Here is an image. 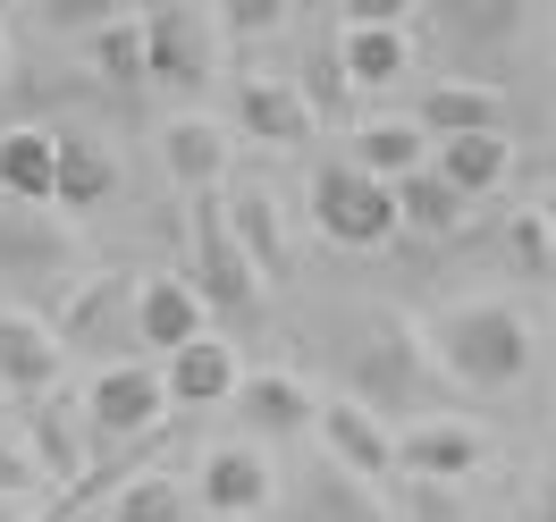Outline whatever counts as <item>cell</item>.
<instances>
[{
    "label": "cell",
    "mask_w": 556,
    "mask_h": 522,
    "mask_svg": "<svg viewBox=\"0 0 556 522\" xmlns=\"http://www.w3.org/2000/svg\"><path fill=\"white\" fill-rule=\"evenodd\" d=\"M421 354L439 362V380L464 387V396H515L531 380V320L506 304V295H472V304H439L421 320Z\"/></svg>",
    "instance_id": "1"
},
{
    "label": "cell",
    "mask_w": 556,
    "mask_h": 522,
    "mask_svg": "<svg viewBox=\"0 0 556 522\" xmlns=\"http://www.w3.org/2000/svg\"><path fill=\"white\" fill-rule=\"evenodd\" d=\"M313 228L320 244H338V253H380V244L405 237V219H396V186L371 169H354V161H329L313 169Z\"/></svg>",
    "instance_id": "2"
},
{
    "label": "cell",
    "mask_w": 556,
    "mask_h": 522,
    "mask_svg": "<svg viewBox=\"0 0 556 522\" xmlns=\"http://www.w3.org/2000/svg\"><path fill=\"white\" fill-rule=\"evenodd\" d=\"M186 253H194V287H203L211 313H253L262 270H253V253H244L237 228H228V194H219V186L186 194Z\"/></svg>",
    "instance_id": "3"
},
{
    "label": "cell",
    "mask_w": 556,
    "mask_h": 522,
    "mask_svg": "<svg viewBox=\"0 0 556 522\" xmlns=\"http://www.w3.org/2000/svg\"><path fill=\"white\" fill-rule=\"evenodd\" d=\"M85 413H93V438L110 447H136V438H161L169 430V387H161V362L143 354H118L85 380Z\"/></svg>",
    "instance_id": "4"
},
{
    "label": "cell",
    "mask_w": 556,
    "mask_h": 522,
    "mask_svg": "<svg viewBox=\"0 0 556 522\" xmlns=\"http://www.w3.org/2000/svg\"><path fill=\"white\" fill-rule=\"evenodd\" d=\"M17 438H26V455H35V472L51 488H76L85 472H93V413H85V396H76L68 380L42 387V396H26Z\"/></svg>",
    "instance_id": "5"
},
{
    "label": "cell",
    "mask_w": 556,
    "mask_h": 522,
    "mask_svg": "<svg viewBox=\"0 0 556 522\" xmlns=\"http://www.w3.org/2000/svg\"><path fill=\"white\" fill-rule=\"evenodd\" d=\"M278 522H396L380 506V481L346 472L338 455H304L295 472H278Z\"/></svg>",
    "instance_id": "6"
},
{
    "label": "cell",
    "mask_w": 556,
    "mask_h": 522,
    "mask_svg": "<svg viewBox=\"0 0 556 522\" xmlns=\"http://www.w3.org/2000/svg\"><path fill=\"white\" fill-rule=\"evenodd\" d=\"M228 127H237L244 143H262V152H313L320 110H313V93H304L295 76H237Z\"/></svg>",
    "instance_id": "7"
},
{
    "label": "cell",
    "mask_w": 556,
    "mask_h": 522,
    "mask_svg": "<svg viewBox=\"0 0 556 522\" xmlns=\"http://www.w3.org/2000/svg\"><path fill=\"white\" fill-rule=\"evenodd\" d=\"M414 329L388 313H363V329H354V396L371 405V413H414L421 405V362H414Z\"/></svg>",
    "instance_id": "8"
},
{
    "label": "cell",
    "mask_w": 556,
    "mask_h": 522,
    "mask_svg": "<svg viewBox=\"0 0 556 522\" xmlns=\"http://www.w3.org/2000/svg\"><path fill=\"white\" fill-rule=\"evenodd\" d=\"M194 506L211 522H244V514H270L278 506V463L262 438H237V447H211L194 463Z\"/></svg>",
    "instance_id": "9"
},
{
    "label": "cell",
    "mask_w": 556,
    "mask_h": 522,
    "mask_svg": "<svg viewBox=\"0 0 556 522\" xmlns=\"http://www.w3.org/2000/svg\"><path fill=\"white\" fill-rule=\"evenodd\" d=\"M219 68V26L194 17V9H143V85H169V93H194Z\"/></svg>",
    "instance_id": "10"
},
{
    "label": "cell",
    "mask_w": 556,
    "mask_h": 522,
    "mask_svg": "<svg viewBox=\"0 0 556 522\" xmlns=\"http://www.w3.org/2000/svg\"><path fill=\"white\" fill-rule=\"evenodd\" d=\"M68 338H60V320H42L35 304H0V396H42V387L68 380Z\"/></svg>",
    "instance_id": "11"
},
{
    "label": "cell",
    "mask_w": 556,
    "mask_h": 522,
    "mask_svg": "<svg viewBox=\"0 0 556 522\" xmlns=\"http://www.w3.org/2000/svg\"><path fill=\"white\" fill-rule=\"evenodd\" d=\"M60 338H68V354H93V362L143 354L136 346V279H85V287H68Z\"/></svg>",
    "instance_id": "12"
},
{
    "label": "cell",
    "mask_w": 556,
    "mask_h": 522,
    "mask_svg": "<svg viewBox=\"0 0 556 522\" xmlns=\"http://www.w3.org/2000/svg\"><path fill=\"white\" fill-rule=\"evenodd\" d=\"M161 177H169L177 194H203V186H228V143H237V127L228 118H211V110H169L161 118Z\"/></svg>",
    "instance_id": "13"
},
{
    "label": "cell",
    "mask_w": 556,
    "mask_h": 522,
    "mask_svg": "<svg viewBox=\"0 0 556 522\" xmlns=\"http://www.w3.org/2000/svg\"><path fill=\"white\" fill-rule=\"evenodd\" d=\"M228 413L244 421V438H262V447H287V438H313L320 396L295 380V371H244L237 396H228Z\"/></svg>",
    "instance_id": "14"
},
{
    "label": "cell",
    "mask_w": 556,
    "mask_h": 522,
    "mask_svg": "<svg viewBox=\"0 0 556 522\" xmlns=\"http://www.w3.org/2000/svg\"><path fill=\"white\" fill-rule=\"evenodd\" d=\"M244 380V354L228 338H186L177 354H161V387H169V413H211V405H228Z\"/></svg>",
    "instance_id": "15"
},
{
    "label": "cell",
    "mask_w": 556,
    "mask_h": 522,
    "mask_svg": "<svg viewBox=\"0 0 556 522\" xmlns=\"http://www.w3.org/2000/svg\"><path fill=\"white\" fill-rule=\"evenodd\" d=\"M211 329V304L194 279H177V270H152V279H136V346L161 362V354H177L186 338H203Z\"/></svg>",
    "instance_id": "16"
},
{
    "label": "cell",
    "mask_w": 556,
    "mask_h": 522,
    "mask_svg": "<svg viewBox=\"0 0 556 522\" xmlns=\"http://www.w3.org/2000/svg\"><path fill=\"white\" fill-rule=\"evenodd\" d=\"M313 447L338 455L346 472H363V481H388L396 472V438H388V421L363 405V396H329L313 413Z\"/></svg>",
    "instance_id": "17"
},
{
    "label": "cell",
    "mask_w": 556,
    "mask_h": 522,
    "mask_svg": "<svg viewBox=\"0 0 556 522\" xmlns=\"http://www.w3.org/2000/svg\"><path fill=\"white\" fill-rule=\"evenodd\" d=\"M489 463L481 421H455V413H421L405 438H396V472H421V481H472Z\"/></svg>",
    "instance_id": "18"
},
{
    "label": "cell",
    "mask_w": 556,
    "mask_h": 522,
    "mask_svg": "<svg viewBox=\"0 0 556 522\" xmlns=\"http://www.w3.org/2000/svg\"><path fill=\"white\" fill-rule=\"evenodd\" d=\"M0 270H9L17 287L60 279V270H68V228L42 219L35 203H9V194H0Z\"/></svg>",
    "instance_id": "19"
},
{
    "label": "cell",
    "mask_w": 556,
    "mask_h": 522,
    "mask_svg": "<svg viewBox=\"0 0 556 522\" xmlns=\"http://www.w3.org/2000/svg\"><path fill=\"white\" fill-rule=\"evenodd\" d=\"M51 186H60V127H0V194L35 203V211H60Z\"/></svg>",
    "instance_id": "20"
},
{
    "label": "cell",
    "mask_w": 556,
    "mask_h": 522,
    "mask_svg": "<svg viewBox=\"0 0 556 522\" xmlns=\"http://www.w3.org/2000/svg\"><path fill=\"white\" fill-rule=\"evenodd\" d=\"M430 169L447 177V186H464V194L481 203V194H497V186L515 177V143H506V127H472V136H439V143H430Z\"/></svg>",
    "instance_id": "21"
},
{
    "label": "cell",
    "mask_w": 556,
    "mask_h": 522,
    "mask_svg": "<svg viewBox=\"0 0 556 522\" xmlns=\"http://www.w3.org/2000/svg\"><path fill=\"white\" fill-rule=\"evenodd\" d=\"M118 194V152L102 136H85V127H60V186H51V203L60 211H102Z\"/></svg>",
    "instance_id": "22"
},
{
    "label": "cell",
    "mask_w": 556,
    "mask_h": 522,
    "mask_svg": "<svg viewBox=\"0 0 556 522\" xmlns=\"http://www.w3.org/2000/svg\"><path fill=\"white\" fill-rule=\"evenodd\" d=\"M102 522H203V506H194V481H169V472L127 463L102 497Z\"/></svg>",
    "instance_id": "23"
},
{
    "label": "cell",
    "mask_w": 556,
    "mask_h": 522,
    "mask_svg": "<svg viewBox=\"0 0 556 522\" xmlns=\"http://www.w3.org/2000/svg\"><path fill=\"white\" fill-rule=\"evenodd\" d=\"M338 68L354 93H388L396 76H414V35L405 26H346L338 35Z\"/></svg>",
    "instance_id": "24"
},
{
    "label": "cell",
    "mask_w": 556,
    "mask_h": 522,
    "mask_svg": "<svg viewBox=\"0 0 556 522\" xmlns=\"http://www.w3.org/2000/svg\"><path fill=\"white\" fill-rule=\"evenodd\" d=\"M346 161L371 177H414L421 161H430V136H421V118H354L346 127Z\"/></svg>",
    "instance_id": "25"
},
{
    "label": "cell",
    "mask_w": 556,
    "mask_h": 522,
    "mask_svg": "<svg viewBox=\"0 0 556 522\" xmlns=\"http://www.w3.org/2000/svg\"><path fill=\"white\" fill-rule=\"evenodd\" d=\"M414 118H421V136L439 143V136H472V127H506V102H497V85H421L414 93Z\"/></svg>",
    "instance_id": "26"
},
{
    "label": "cell",
    "mask_w": 556,
    "mask_h": 522,
    "mask_svg": "<svg viewBox=\"0 0 556 522\" xmlns=\"http://www.w3.org/2000/svg\"><path fill=\"white\" fill-rule=\"evenodd\" d=\"M396 219L414 228V237H464V219H472V194L447 186V177L421 161L414 177H396Z\"/></svg>",
    "instance_id": "27"
},
{
    "label": "cell",
    "mask_w": 556,
    "mask_h": 522,
    "mask_svg": "<svg viewBox=\"0 0 556 522\" xmlns=\"http://www.w3.org/2000/svg\"><path fill=\"white\" fill-rule=\"evenodd\" d=\"M219 194H228V228H237V244L253 253V270L278 279V270H287V244H278V194H270V186H253V177L219 186Z\"/></svg>",
    "instance_id": "28"
},
{
    "label": "cell",
    "mask_w": 556,
    "mask_h": 522,
    "mask_svg": "<svg viewBox=\"0 0 556 522\" xmlns=\"http://www.w3.org/2000/svg\"><path fill=\"white\" fill-rule=\"evenodd\" d=\"M85 60H93V76H102V85L136 93V85H143V17L127 9V17H110L102 35H85Z\"/></svg>",
    "instance_id": "29"
},
{
    "label": "cell",
    "mask_w": 556,
    "mask_h": 522,
    "mask_svg": "<svg viewBox=\"0 0 556 522\" xmlns=\"http://www.w3.org/2000/svg\"><path fill=\"white\" fill-rule=\"evenodd\" d=\"M439 17H447V35L464 42H515L522 35V17H531V0H439Z\"/></svg>",
    "instance_id": "30"
},
{
    "label": "cell",
    "mask_w": 556,
    "mask_h": 522,
    "mask_svg": "<svg viewBox=\"0 0 556 522\" xmlns=\"http://www.w3.org/2000/svg\"><path fill=\"white\" fill-rule=\"evenodd\" d=\"M211 26L219 42H270L295 26V0H211Z\"/></svg>",
    "instance_id": "31"
},
{
    "label": "cell",
    "mask_w": 556,
    "mask_h": 522,
    "mask_svg": "<svg viewBox=\"0 0 556 522\" xmlns=\"http://www.w3.org/2000/svg\"><path fill=\"white\" fill-rule=\"evenodd\" d=\"M506 253H515L522 279H556V219L548 211H515L506 219Z\"/></svg>",
    "instance_id": "32"
},
{
    "label": "cell",
    "mask_w": 556,
    "mask_h": 522,
    "mask_svg": "<svg viewBox=\"0 0 556 522\" xmlns=\"http://www.w3.org/2000/svg\"><path fill=\"white\" fill-rule=\"evenodd\" d=\"M26 9H35V26L42 35H102L110 17H127V0H26Z\"/></svg>",
    "instance_id": "33"
},
{
    "label": "cell",
    "mask_w": 556,
    "mask_h": 522,
    "mask_svg": "<svg viewBox=\"0 0 556 522\" xmlns=\"http://www.w3.org/2000/svg\"><path fill=\"white\" fill-rule=\"evenodd\" d=\"M396 522H472V514H464L455 481H421V472H405V506H396Z\"/></svg>",
    "instance_id": "34"
},
{
    "label": "cell",
    "mask_w": 556,
    "mask_h": 522,
    "mask_svg": "<svg viewBox=\"0 0 556 522\" xmlns=\"http://www.w3.org/2000/svg\"><path fill=\"white\" fill-rule=\"evenodd\" d=\"M0 497H51V481L35 472V455H26V438H0Z\"/></svg>",
    "instance_id": "35"
},
{
    "label": "cell",
    "mask_w": 556,
    "mask_h": 522,
    "mask_svg": "<svg viewBox=\"0 0 556 522\" xmlns=\"http://www.w3.org/2000/svg\"><path fill=\"white\" fill-rule=\"evenodd\" d=\"M414 9H421V0H338V17H346V26H405Z\"/></svg>",
    "instance_id": "36"
},
{
    "label": "cell",
    "mask_w": 556,
    "mask_h": 522,
    "mask_svg": "<svg viewBox=\"0 0 556 522\" xmlns=\"http://www.w3.org/2000/svg\"><path fill=\"white\" fill-rule=\"evenodd\" d=\"M0 522H35V506L26 497H0Z\"/></svg>",
    "instance_id": "37"
},
{
    "label": "cell",
    "mask_w": 556,
    "mask_h": 522,
    "mask_svg": "<svg viewBox=\"0 0 556 522\" xmlns=\"http://www.w3.org/2000/svg\"><path fill=\"white\" fill-rule=\"evenodd\" d=\"M0 76H9V35H0Z\"/></svg>",
    "instance_id": "38"
},
{
    "label": "cell",
    "mask_w": 556,
    "mask_h": 522,
    "mask_svg": "<svg viewBox=\"0 0 556 522\" xmlns=\"http://www.w3.org/2000/svg\"><path fill=\"white\" fill-rule=\"evenodd\" d=\"M244 522H262V514H244Z\"/></svg>",
    "instance_id": "39"
}]
</instances>
